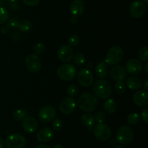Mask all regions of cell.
Here are the masks:
<instances>
[{
    "mask_svg": "<svg viewBox=\"0 0 148 148\" xmlns=\"http://www.w3.org/2000/svg\"><path fill=\"white\" fill-rule=\"evenodd\" d=\"M146 4L141 0H135L130 7V12L132 17L135 19H140L145 13Z\"/></svg>",
    "mask_w": 148,
    "mask_h": 148,
    "instance_id": "cell-9",
    "label": "cell"
},
{
    "mask_svg": "<svg viewBox=\"0 0 148 148\" xmlns=\"http://www.w3.org/2000/svg\"><path fill=\"white\" fill-rule=\"evenodd\" d=\"M66 92L70 97H75V96L77 95L79 92V87L76 84H71L68 86Z\"/></svg>",
    "mask_w": 148,
    "mask_h": 148,
    "instance_id": "cell-30",
    "label": "cell"
},
{
    "mask_svg": "<svg viewBox=\"0 0 148 148\" xmlns=\"http://www.w3.org/2000/svg\"><path fill=\"white\" fill-rule=\"evenodd\" d=\"M133 102L138 107H145L148 104V93L145 90L137 91L133 94Z\"/></svg>",
    "mask_w": 148,
    "mask_h": 148,
    "instance_id": "cell-16",
    "label": "cell"
},
{
    "mask_svg": "<svg viewBox=\"0 0 148 148\" xmlns=\"http://www.w3.org/2000/svg\"><path fill=\"white\" fill-rule=\"evenodd\" d=\"M93 133L95 137L101 142L107 141L111 136V129L103 123H98L94 128Z\"/></svg>",
    "mask_w": 148,
    "mask_h": 148,
    "instance_id": "cell-7",
    "label": "cell"
},
{
    "mask_svg": "<svg viewBox=\"0 0 148 148\" xmlns=\"http://www.w3.org/2000/svg\"><path fill=\"white\" fill-rule=\"evenodd\" d=\"M56 115V110L51 105H46L40 109L38 117L43 123H48L53 120Z\"/></svg>",
    "mask_w": 148,
    "mask_h": 148,
    "instance_id": "cell-11",
    "label": "cell"
},
{
    "mask_svg": "<svg viewBox=\"0 0 148 148\" xmlns=\"http://www.w3.org/2000/svg\"><path fill=\"white\" fill-rule=\"evenodd\" d=\"M145 70L146 74H147L148 75V63L147 62H146L145 65Z\"/></svg>",
    "mask_w": 148,
    "mask_h": 148,
    "instance_id": "cell-46",
    "label": "cell"
},
{
    "mask_svg": "<svg viewBox=\"0 0 148 148\" xmlns=\"http://www.w3.org/2000/svg\"><path fill=\"white\" fill-rule=\"evenodd\" d=\"M69 21H70V23H72V24H75V23H77V17L72 16L70 18V20H69Z\"/></svg>",
    "mask_w": 148,
    "mask_h": 148,
    "instance_id": "cell-41",
    "label": "cell"
},
{
    "mask_svg": "<svg viewBox=\"0 0 148 148\" xmlns=\"http://www.w3.org/2000/svg\"><path fill=\"white\" fill-rule=\"evenodd\" d=\"M77 104L79 109L85 112L93 111L98 107V101L95 94L90 92L83 93L78 99Z\"/></svg>",
    "mask_w": 148,
    "mask_h": 148,
    "instance_id": "cell-1",
    "label": "cell"
},
{
    "mask_svg": "<svg viewBox=\"0 0 148 148\" xmlns=\"http://www.w3.org/2000/svg\"><path fill=\"white\" fill-rule=\"evenodd\" d=\"M62 125H63V123H62V120L60 118L54 119L52 122V127H53V130L56 131H60L62 129Z\"/></svg>",
    "mask_w": 148,
    "mask_h": 148,
    "instance_id": "cell-35",
    "label": "cell"
},
{
    "mask_svg": "<svg viewBox=\"0 0 148 148\" xmlns=\"http://www.w3.org/2000/svg\"><path fill=\"white\" fill-rule=\"evenodd\" d=\"M142 118H143V120L146 123H148V107H145L143 110H142Z\"/></svg>",
    "mask_w": 148,
    "mask_h": 148,
    "instance_id": "cell-38",
    "label": "cell"
},
{
    "mask_svg": "<svg viewBox=\"0 0 148 148\" xmlns=\"http://www.w3.org/2000/svg\"><path fill=\"white\" fill-rule=\"evenodd\" d=\"M9 19V12L5 7H0V25L4 24Z\"/></svg>",
    "mask_w": 148,
    "mask_h": 148,
    "instance_id": "cell-28",
    "label": "cell"
},
{
    "mask_svg": "<svg viewBox=\"0 0 148 148\" xmlns=\"http://www.w3.org/2000/svg\"><path fill=\"white\" fill-rule=\"evenodd\" d=\"M38 127V120L32 116H27L23 120V128L25 132L28 133L36 131Z\"/></svg>",
    "mask_w": 148,
    "mask_h": 148,
    "instance_id": "cell-18",
    "label": "cell"
},
{
    "mask_svg": "<svg viewBox=\"0 0 148 148\" xmlns=\"http://www.w3.org/2000/svg\"><path fill=\"white\" fill-rule=\"evenodd\" d=\"M57 75L62 80L70 81L75 78L77 75L76 68L71 64H63L57 68Z\"/></svg>",
    "mask_w": 148,
    "mask_h": 148,
    "instance_id": "cell-4",
    "label": "cell"
},
{
    "mask_svg": "<svg viewBox=\"0 0 148 148\" xmlns=\"http://www.w3.org/2000/svg\"><path fill=\"white\" fill-rule=\"evenodd\" d=\"M54 137V132L50 128H43L36 134V139L38 142H49L53 139Z\"/></svg>",
    "mask_w": 148,
    "mask_h": 148,
    "instance_id": "cell-17",
    "label": "cell"
},
{
    "mask_svg": "<svg viewBox=\"0 0 148 148\" xmlns=\"http://www.w3.org/2000/svg\"><path fill=\"white\" fill-rule=\"evenodd\" d=\"M23 1L27 6L35 7V6H37L39 4L40 0H23Z\"/></svg>",
    "mask_w": 148,
    "mask_h": 148,
    "instance_id": "cell-37",
    "label": "cell"
},
{
    "mask_svg": "<svg viewBox=\"0 0 148 148\" xmlns=\"http://www.w3.org/2000/svg\"><path fill=\"white\" fill-rule=\"evenodd\" d=\"M94 118H95V121L98 122V123H103L106 120V116L105 113L101 111H99L95 113Z\"/></svg>",
    "mask_w": 148,
    "mask_h": 148,
    "instance_id": "cell-34",
    "label": "cell"
},
{
    "mask_svg": "<svg viewBox=\"0 0 148 148\" xmlns=\"http://www.w3.org/2000/svg\"><path fill=\"white\" fill-rule=\"evenodd\" d=\"M93 91L95 96L100 99H107L112 94V86L106 80H98L94 84Z\"/></svg>",
    "mask_w": 148,
    "mask_h": 148,
    "instance_id": "cell-2",
    "label": "cell"
},
{
    "mask_svg": "<svg viewBox=\"0 0 148 148\" xmlns=\"http://www.w3.org/2000/svg\"><path fill=\"white\" fill-rule=\"evenodd\" d=\"M7 1H9L10 3H14V2H17L18 0H7Z\"/></svg>",
    "mask_w": 148,
    "mask_h": 148,
    "instance_id": "cell-47",
    "label": "cell"
},
{
    "mask_svg": "<svg viewBox=\"0 0 148 148\" xmlns=\"http://www.w3.org/2000/svg\"><path fill=\"white\" fill-rule=\"evenodd\" d=\"M93 75L88 68H82L77 73V81L81 86L89 87L93 83Z\"/></svg>",
    "mask_w": 148,
    "mask_h": 148,
    "instance_id": "cell-10",
    "label": "cell"
},
{
    "mask_svg": "<svg viewBox=\"0 0 148 148\" xmlns=\"http://www.w3.org/2000/svg\"><path fill=\"white\" fill-rule=\"evenodd\" d=\"M124 52L119 46H114L110 48L106 57V62L108 65H116L124 58Z\"/></svg>",
    "mask_w": 148,
    "mask_h": 148,
    "instance_id": "cell-3",
    "label": "cell"
},
{
    "mask_svg": "<svg viewBox=\"0 0 148 148\" xmlns=\"http://www.w3.org/2000/svg\"><path fill=\"white\" fill-rule=\"evenodd\" d=\"M33 52H35V54L37 55H41L43 52H45V49H46V47H45L44 44L41 43V42H38V43L35 44L34 46H33Z\"/></svg>",
    "mask_w": 148,
    "mask_h": 148,
    "instance_id": "cell-31",
    "label": "cell"
},
{
    "mask_svg": "<svg viewBox=\"0 0 148 148\" xmlns=\"http://www.w3.org/2000/svg\"><path fill=\"white\" fill-rule=\"evenodd\" d=\"M35 148H50V147H49V145H44V144H43V145H38V146H37L36 147H35Z\"/></svg>",
    "mask_w": 148,
    "mask_h": 148,
    "instance_id": "cell-43",
    "label": "cell"
},
{
    "mask_svg": "<svg viewBox=\"0 0 148 148\" xmlns=\"http://www.w3.org/2000/svg\"><path fill=\"white\" fill-rule=\"evenodd\" d=\"M126 71L130 74L132 75H136L141 73L143 70V64L141 61L136 58H132L127 61L126 64Z\"/></svg>",
    "mask_w": 148,
    "mask_h": 148,
    "instance_id": "cell-15",
    "label": "cell"
},
{
    "mask_svg": "<svg viewBox=\"0 0 148 148\" xmlns=\"http://www.w3.org/2000/svg\"><path fill=\"white\" fill-rule=\"evenodd\" d=\"M4 1H5V0H0V7H1L2 5H4Z\"/></svg>",
    "mask_w": 148,
    "mask_h": 148,
    "instance_id": "cell-48",
    "label": "cell"
},
{
    "mask_svg": "<svg viewBox=\"0 0 148 148\" xmlns=\"http://www.w3.org/2000/svg\"><path fill=\"white\" fill-rule=\"evenodd\" d=\"M10 30V28L9 27L8 25H4L3 26H1V28H0V30L2 33H9Z\"/></svg>",
    "mask_w": 148,
    "mask_h": 148,
    "instance_id": "cell-39",
    "label": "cell"
},
{
    "mask_svg": "<svg viewBox=\"0 0 148 148\" xmlns=\"http://www.w3.org/2000/svg\"><path fill=\"white\" fill-rule=\"evenodd\" d=\"M53 148H65V147L63 146V145H61V144H56V145L53 147Z\"/></svg>",
    "mask_w": 148,
    "mask_h": 148,
    "instance_id": "cell-45",
    "label": "cell"
},
{
    "mask_svg": "<svg viewBox=\"0 0 148 148\" xmlns=\"http://www.w3.org/2000/svg\"><path fill=\"white\" fill-rule=\"evenodd\" d=\"M144 88H145V91H148V79H146L145 81Z\"/></svg>",
    "mask_w": 148,
    "mask_h": 148,
    "instance_id": "cell-42",
    "label": "cell"
},
{
    "mask_svg": "<svg viewBox=\"0 0 148 148\" xmlns=\"http://www.w3.org/2000/svg\"><path fill=\"white\" fill-rule=\"evenodd\" d=\"M32 28H33V24H32L31 22L27 19H24V20L20 21L17 28L21 32L26 33V32L30 31Z\"/></svg>",
    "mask_w": 148,
    "mask_h": 148,
    "instance_id": "cell-24",
    "label": "cell"
},
{
    "mask_svg": "<svg viewBox=\"0 0 148 148\" xmlns=\"http://www.w3.org/2000/svg\"><path fill=\"white\" fill-rule=\"evenodd\" d=\"M12 39H14V40H16V41H17V40H20V39H21V37L22 36H20V33H18V32H14V33H12Z\"/></svg>",
    "mask_w": 148,
    "mask_h": 148,
    "instance_id": "cell-40",
    "label": "cell"
},
{
    "mask_svg": "<svg viewBox=\"0 0 148 148\" xmlns=\"http://www.w3.org/2000/svg\"><path fill=\"white\" fill-rule=\"evenodd\" d=\"M103 107L106 113H108V114H113L116 111L118 104L114 99H108L104 102Z\"/></svg>",
    "mask_w": 148,
    "mask_h": 148,
    "instance_id": "cell-23",
    "label": "cell"
},
{
    "mask_svg": "<svg viewBox=\"0 0 148 148\" xmlns=\"http://www.w3.org/2000/svg\"><path fill=\"white\" fill-rule=\"evenodd\" d=\"M20 21L18 20V19L17 18H14V17H12V18L10 19L8 22V26L11 29H16L18 27V25Z\"/></svg>",
    "mask_w": 148,
    "mask_h": 148,
    "instance_id": "cell-36",
    "label": "cell"
},
{
    "mask_svg": "<svg viewBox=\"0 0 148 148\" xmlns=\"http://www.w3.org/2000/svg\"><path fill=\"white\" fill-rule=\"evenodd\" d=\"M59 59L63 62H68L73 57V50L69 45H62L57 52Z\"/></svg>",
    "mask_w": 148,
    "mask_h": 148,
    "instance_id": "cell-13",
    "label": "cell"
},
{
    "mask_svg": "<svg viewBox=\"0 0 148 148\" xmlns=\"http://www.w3.org/2000/svg\"><path fill=\"white\" fill-rule=\"evenodd\" d=\"M126 89H127V87H126L125 84L123 82V81H116V83L114 85V91L118 94H124L126 91Z\"/></svg>",
    "mask_w": 148,
    "mask_h": 148,
    "instance_id": "cell-26",
    "label": "cell"
},
{
    "mask_svg": "<svg viewBox=\"0 0 148 148\" xmlns=\"http://www.w3.org/2000/svg\"><path fill=\"white\" fill-rule=\"evenodd\" d=\"M73 61L75 62V65H77V66L82 67L85 65V57L84 55V54H82V52H77L73 55Z\"/></svg>",
    "mask_w": 148,
    "mask_h": 148,
    "instance_id": "cell-25",
    "label": "cell"
},
{
    "mask_svg": "<svg viewBox=\"0 0 148 148\" xmlns=\"http://www.w3.org/2000/svg\"><path fill=\"white\" fill-rule=\"evenodd\" d=\"M4 139L0 138V148H4Z\"/></svg>",
    "mask_w": 148,
    "mask_h": 148,
    "instance_id": "cell-44",
    "label": "cell"
},
{
    "mask_svg": "<svg viewBox=\"0 0 148 148\" xmlns=\"http://www.w3.org/2000/svg\"><path fill=\"white\" fill-rule=\"evenodd\" d=\"M110 75L115 81H123L127 76V72L125 68L121 65H116L110 70Z\"/></svg>",
    "mask_w": 148,
    "mask_h": 148,
    "instance_id": "cell-14",
    "label": "cell"
},
{
    "mask_svg": "<svg viewBox=\"0 0 148 148\" xmlns=\"http://www.w3.org/2000/svg\"><path fill=\"white\" fill-rule=\"evenodd\" d=\"M140 120V117L137 113H131L129 115L128 118H127V121H128L129 124L131 126H135V125L138 124Z\"/></svg>",
    "mask_w": 148,
    "mask_h": 148,
    "instance_id": "cell-27",
    "label": "cell"
},
{
    "mask_svg": "<svg viewBox=\"0 0 148 148\" xmlns=\"http://www.w3.org/2000/svg\"><path fill=\"white\" fill-rule=\"evenodd\" d=\"M95 73H96L97 77L101 79H103L104 78H106L108 73V68L107 64L102 61L98 62L95 67Z\"/></svg>",
    "mask_w": 148,
    "mask_h": 148,
    "instance_id": "cell-20",
    "label": "cell"
},
{
    "mask_svg": "<svg viewBox=\"0 0 148 148\" xmlns=\"http://www.w3.org/2000/svg\"><path fill=\"white\" fill-rule=\"evenodd\" d=\"M134 138L133 129L129 126H121L116 132V140L121 145H128Z\"/></svg>",
    "mask_w": 148,
    "mask_h": 148,
    "instance_id": "cell-5",
    "label": "cell"
},
{
    "mask_svg": "<svg viewBox=\"0 0 148 148\" xmlns=\"http://www.w3.org/2000/svg\"><path fill=\"white\" fill-rule=\"evenodd\" d=\"M76 108V102L72 97L63 99L59 104V110L64 115H69L73 113Z\"/></svg>",
    "mask_w": 148,
    "mask_h": 148,
    "instance_id": "cell-12",
    "label": "cell"
},
{
    "mask_svg": "<svg viewBox=\"0 0 148 148\" xmlns=\"http://www.w3.org/2000/svg\"><path fill=\"white\" fill-rule=\"evenodd\" d=\"M7 148H24L26 145V139L20 133H12L5 139Z\"/></svg>",
    "mask_w": 148,
    "mask_h": 148,
    "instance_id": "cell-6",
    "label": "cell"
},
{
    "mask_svg": "<svg viewBox=\"0 0 148 148\" xmlns=\"http://www.w3.org/2000/svg\"><path fill=\"white\" fill-rule=\"evenodd\" d=\"M148 49L147 46H143L138 52V57L140 60L143 62H147L148 59Z\"/></svg>",
    "mask_w": 148,
    "mask_h": 148,
    "instance_id": "cell-29",
    "label": "cell"
},
{
    "mask_svg": "<svg viewBox=\"0 0 148 148\" xmlns=\"http://www.w3.org/2000/svg\"><path fill=\"white\" fill-rule=\"evenodd\" d=\"M25 64L27 69L32 73L38 72L42 66L40 58L36 54H30L27 56L25 60Z\"/></svg>",
    "mask_w": 148,
    "mask_h": 148,
    "instance_id": "cell-8",
    "label": "cell"
},
{
    "mask_svg": "<svg viewBox=\"0 0 148 148\" xmlns=\"http://www.w3.org/2000/svg\"><path fill=\"white\" fill-rule=\"evenodd\" d=\"M13 117L17 121H21L26 118V113L23 110H17L14 112Z\"/></svg>",
    "mask_w": 148,
    "mask_h": 148,
    "instance_id": "cell-32",
    "label": "cell"
},
{
    "mask_svg": "<svg viewBox=\"0 0 148 148\" xmlns=\"http://www.w3.org/2000/svg\"><path fill=\"white\" fill-rule=\"evenodd\" d=\"M114 148H124V147H121V146H116V147H115Z\"/></svg>",
    "mask_w": 148,
    "mask_h": 148,
    "instance_id": "cell-50",
    "label": "cell"
},
{
    "mask_svg": "<svg viewBox=\"0 0 148 148\" xmlns=\"http://www.w3.org/2000/svg\"><path fill=\"white\" fill-rule=\"evenodd\" d=\"M80 121L82 123V125L88 128H91L93 126L95 123V118L90 113H85L82 115L80 118Z\"/></svg>",
    "mask_w": 148,
    "mask_h": 148,
    "instance_id": "cell-22",
    "label": "cell"
},
{
    "mask_svg": "<svg viewBox=\"0 0 148 148\" xmlns=\"http://www.w3.org/2000/svg\"><path fill=\"white\" fill-rule=\"evenodd\" d=\"M79 43V36L76 34H73L68 39V44L70 46H75Z\"/></svg>",
    "mask_w": 148,
    "mask_h": 148,
    "instance_id": "cell-33",
    "label": "cell"
},
{
    "mask_svg": "<svg viewBox=\"0 0 148 148\" xmlns=\"http://www.w3.org/2000/svg\"><path fill=\"white\" fill-rule=\"evenodd\" d=\"M143 1H144L145 4H147L148 2V0H143Z\"/></svg>",
    "mask_w": 148,
    "mask_h": 148,
    "instance_id": "cell-49",
    "label": "cell"
},
{
    "mask_svg": "<svg viewBox=\"0 0 148 148\" xmlns=\"http://www.w3.org/2000/svg\"><path fill=\"white\" fill-rule=\"evenodd\" d=\"M127 85L130 89L137 90L141 88L143 82L138 77L131 76L127 80Z\"/></svg>",
    "mask_w": 148,
    "mask_h": 148,
    "instance_id": "cell-21",
    "label": "cell"
},
{
    "mask_svg": "<svg viewBox=\"0 0 148 148\" xmlns=\"http://www.w3.org/2000/svg\"><path fill=\"white\" fill-rule=\"evenodd\" d=\"M69 10L72 16L79 17L83 14L85 10V4L82 0H73L69 7Z\"/></svg>",
    "mask_w": 148,
    "mask_h": 148,
    "instance_id": "cell-19",
    "label": "cell"
}]
</instances>
